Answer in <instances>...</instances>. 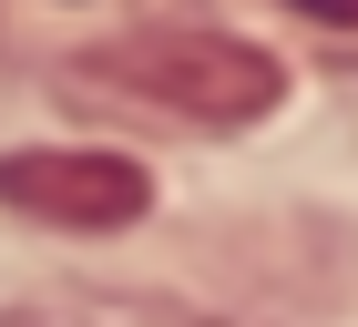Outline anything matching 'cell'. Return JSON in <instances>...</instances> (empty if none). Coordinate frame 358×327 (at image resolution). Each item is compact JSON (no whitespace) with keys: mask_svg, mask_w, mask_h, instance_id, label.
<instances>
[{"mask_svg":"<svg viewBox=\"0 0 358 327\" xmlns=\"http://www.w3.org/2000/svg\"><path fill=\"white\" fill-rule=\"evenodd\" d=\"M83 82L123 92V103H154L194 133H246L287 103V61L246 31H205V21H154V31H123L103 52H83Z\"/></svg>","mask_w":358,"mask_h":327,"instance_id":"1","label":"cell"},{"mask_svg":"<svg viewBox=\"0 0 358 327\" xmlns=\"http://www.w3.org/2000/svg\"><path fill=\"white\" fill-rule=\"evenodd\" d=\"M0 205L72 225V235H113L154 205V174L134 154H103V143H21V154H0Z\"/></svg>","mask_w":358,"mask_h":327,"instance_id":"2","label":"cell"},{"mask_svg":"<svg viewBox=\"0 0 358 327\" xmlns=\"http://www.w3.org/2000/svg\"><path fill=\"white\" fill-rule=\"evenodd\" d=\"M287 10H307V21H338V31H358V0H287Z\"/></svg>","mask_w":358,"mask_h":327,"instance_id":"3","label":"cell"}]
</instances>
